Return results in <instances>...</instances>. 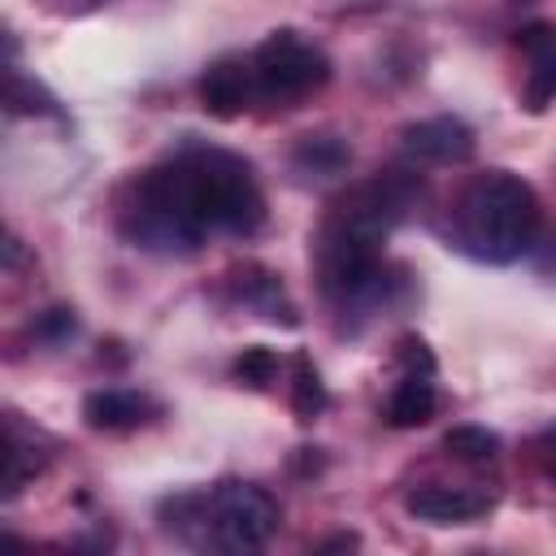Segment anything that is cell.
<instances>
[{
	"label": "cell",
	"mask_w": 556,
	"mask_h": 556,
	"mask_svg": "<svg viewBox=\"0 0 556 556\" xmlns=\"http://www.w3.org/2000/svg\"><path fill=\"white\" fill-rule=\"evenodd\" d=\"M35 330H39V339H48V343L70 339V334H74V308H48Z\"/></svg>",
	"instance_id": "ac0fdd59"
},
{
	"label": "cell",
	"mask_w": 556,
	"mask_h": 556,
	"mask_svg": "<svg viewBox=\"0 0 556 556\" xmlns=\"http://www.w3.org/2000/svg\"><path fill=\"white\" fill-rule=\"evenodd\" d=\"M417 195H421V178L413 169H378L374 178L330 200L313 235V269L326 300H334L339 308H356L387 295L391 278H387L382 243L404 222Z\"/></svg>",
	"instance_id": "7a4b0ae2"
},
{
	"label": "cell",
	"mask_w": 556,
	"mask_h": 556,
	"mask_svg": "<svg viewBox=\"0 0 556 556\" xmlns=\"http://www.w3.org/2000/svg\"><path fill=\"white\" fill-rule=\"evenodd\" d=\"M443 447L456 460H495L500 456V434L486 426H452L443 434Z\"/></svg>",
	"instance_id": "2e32d148"
},
{
	"label": "cell",
	"mask_w": 556,
	"mask_h": 556,
	"mask_svg": "<svg viewBox=\"0 0 556 556\" xmlns=\"http://www.w3.org/2000/svg\"><path fill=\"white\" fill-rule=\"evenodd\" d=\"M156 413H161L156 400H148L143 391H126V387H100L83 400V421L91 430H135Z\"/></svg>",
	"instance_id": "8fae6325"
},
{
	"label": "cell",
	"mask_w": 556,
	"mask_h": 556,
	"mask_svg": "<svg viewBox=\"0 0 556 556\" xmlns=\"http://www.w3.org/2000/svg\"><path fill=\"white\" fill-rule=\"evenodd\" d=\"M252 83L265 104L291 109L295 100H304L330 83V56L291 26L269 30L252 52Z\"/></svg>",
	"instance_id": "5b68a950"
},
{
	"label": "cell",
	"mask_w": 556,
	"mask_h": 556,
	"mask_svg": "<svg viewBox=\"0 0 556 556\" xmlns=\"http://www.w3.org/2000/svg\"><path fill=\"white\" fill-rule=\"evenodd\" d=\"M195 96H200V104H204L208 117H222V122L239 117L248 109V100L256 96L252 56H235L230 52V56L208 61L204 74H200V83H195Z\"/></svg>",
	"instance_id": "8992f818"
},
{
	"label": "cell",
	"mask_w": 556,
	"mask_h": 556,
	"mask_svg": "<svg viewBox=\"0 0 556 556\" xmlns=\"http://www.w3.org/2000/svg\"><path fill=\"white\" fill-rule=\"evenodd\" d=\"M278 500L243 478H222L204 491H178L161 504L169 534L208 552H256L278 530Z\"/></svg>",
	"instance_id": "277c9868"
},
{
	"label": "cell",
	"mask_w": 556,
	"mask_h": 556,
	"mask_svg": "<svg viewBox=\"0 0 556 556\" xmlns=\"http://www.w3.org/2000/svg\"><path fill=\"white\" fill-rule=\"evenodd\" d=\"M517 48L526 56L521 104L530 113H543L547 104H556V22H526L517 30Z\"/></svg>",
	"instance_id": "ba28073f"
},
{
	"label": "cell",
	"mask_w": 556,
	"mask_h": 556,
	"mask_svg": "<svg viewBox=\"0 0 556 556\" xmlns=\"http://www.w3.org/2000/svg\"><path fill=\"white\" fill-rule=\"evenodd\" d=\"M330 547H356V534H334V539L317 543V552H330Z\"/></svg>",
	"instance_id": "d6986e66"
},
{
	"label": "cell",
	"mask_w": 556,
	"mask_h": 556,
	"mask_svg": "<svg viewBox=\"0 0 556 556\" xmlns=\"http://www.w3.org/2000/svg\"><path fill=\"white\" fill-rule=\"evenodd\" d=\"M35 452V439L26 443V434H22V426H17V417L9 413V421H4V495H17L22 491V482L30 478V473H39V456H30Z\"/></svg>",
	"instance_id": "5bb4252c"
},
{
	"label": "cell",
	"mask_w": 556,
	"mask_h": 556,
	"mask_svg": "<svg viewBox=\"0 0 556 556\" xmlns=\"http://www.w3.org/2000/svg\"><path fill=\"white\" fill-rule=\"evenodd\" d=\"M404 152L413 161H430V165H452V161H469L473 156V130L460 117H426L404 126Z\"/></svg>",
	"instance_id": "30bf717a"
},
{
	"label": "cell",
	"mask_w": 556,
	"mask_h": 556,
	"mask_svg": "<svg viewBox=\"0 0 556 556\" xmlns=\"http://www.w3.org/2000/svg\"><path fill=\"white\" fill-rule=\"evenodd\" d=\"M348 161H352V148L339 135H304L291 152V165L304 178H334L348 169Z\"/></svg>",
	"instance_id": "4fadbf2b"
},
{
	"label": "cell",
	"mask_w": 556,
	"mask_h": 556,
	"mask_svg": "<svg viewBox=\"0 0 556 556\" xmlns=\"http://www.w3.org/2000/svg\"><path fill=\"white\" fill-rule=\"evenodd\" d=\"M282 374V361H278V352L274 348H243L239 356H235V378L243 382V387H252V391H265L274 378Z\"/></svg>",
	"instance_id": "e0dca14e"
},
{
	"label": "cell",
	"mask_w": 556,
	"mask_h": 556,
	"mask_svg": "<svg viewBox=\"0 0 556 556\" xmlns=\"http://www.w3.org/2000/svg\"><path fill=\"white\" fill-rule=\"evenodd\" d=\"M547 447H552V452H547V469H552V473H556V430H552V434H547Z\"/></svg>",
	"instance_id": "ffe728a7"
},
{
	"label": "cell",
	"mask_w": 556,
	"mask_h": 556,
	"mask_svg": "<svg viewBox=\"0 0 556 556\" xmlns=\"http://www.w3.org/2000/svg\"><path fill=\"white\" fill-rule=\"evenodd\" d=\"M495 504L491 491H478V486H447V482H430V486H413L404 495V508L417 517V521H430V526H465V521H478L486 517Z\"/></svg>",
	"instance_id": "52a82bcc"
},
{
	"label": "cell",
	"mask_w": 556,
	"mask_h": 556,
	"mask_svg": "<svg viewBox=\"0 0 556 556\" xmlns=\"http://www.w3.org/2000/svg\"><path fill=\"white\" fill-rule=\"evenodd\" d=\"M539 195L513 169H482L452 200V243L482 265L521 261L539 243Z\"/></svg>",
	"instance_id": "3957f363"
},
{
	"label": "cell",
	"mask_w": 556,
	"mask_h": 556,
	"mask_svg": "<svg viewBox=\"0 0 556 556\" xmlns=\"http://www.w3.org/2000/svg\"><path fill=\"white\" fill-rule=\"evenodd\" d=\"M226 291H230L235 304H243L248 313H256V317H265V321H282V326H295V321H300V317H295V304L287 300V291H282V282H278V274L265 269V265H256V261L230 265Z\"/></svg>",
	"instance_id": "9c48e42d"
},
{
	"label": "cell",
	"mask_w": 556,
	"mask_h": 556,
	"mask_svg": "<svg viewBox=\"0 0 556 556\" xmlns=\"http://www.w3.org/2000/svg\"><path fill=\"white\" fill-rule=\"evenodd\" d=\"M291 408H295V417L300 421H313V417H321V408H326V387H321V374H317V365L300 352L295 361H291Z\"/></svg>",
	"instance_id": "9a60e30c"
},
{
	"label": "cell",
	"mask_w": 556,
	"mask_h": 556,
	"mask_svg": "<svg viewBox=\"0 0 556 556\" xmlns=\"http://www.w3.org/2000/svg\"><path fill=\"white\" fill-rule=\"evenodd\" d=\"M265 222V195L252 165L217 143L187 139L117 195V230L161 256H187L204 235H252Z\"/></svg>",
	"instance_id": "6da1fadb"
},
{
	"label": "cell",
	"mask_w": 556,
	"mask_h": 556,
	"mask_svg": "<svg viewBox=\"0 0 556 556\" xmlns=\"http://www.w3.org/2000/svg\"><path fill=\"white\" fill-rule=\"evenodd\" d=\"M434 408H439L434 369H404L400 382H395V391L387 395L382 417H387V426H395V430H417V426H426V421L434 417Z\"/></svg>",
	"instance_id": "7c38bea8"
}]
</instances>
